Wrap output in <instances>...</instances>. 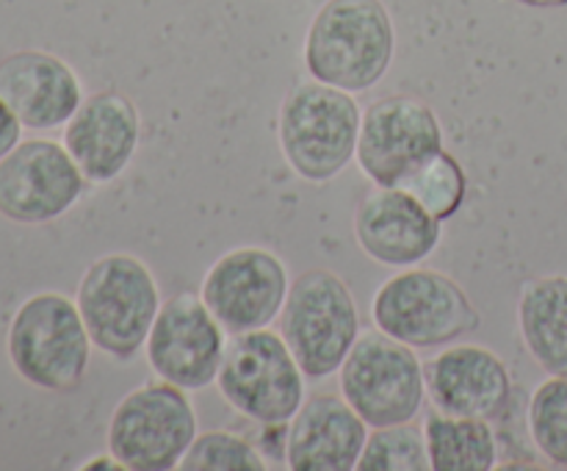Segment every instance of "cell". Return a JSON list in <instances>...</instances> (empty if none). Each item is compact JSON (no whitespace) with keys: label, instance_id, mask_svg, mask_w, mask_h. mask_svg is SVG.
Instances as JSON below:
<instances>
[{"label":"cell","instance_id":"obj_1","mask_svg":"<svg viewBox=\"0 0 567 471\" xmlns=\"http://www.w3.org/2000/svg\"><path fill=\"white\" fill-rule=\"evenodd\" d=\"M396 28L382 0H327L305 33V70L343 92H369L391 70Z\"/></svg>","mask_w":567,"mask_h":471},{"label":"cell","instance_id":"obj_2","mask_svg":"<svg viewBox=\"0 0 567 471\" xmlns=\"http://www.w3.org/2000/svg\"><path fill=\"white\" fill-rule=\"evenodd\" d=\"M92 349L81 308L61 291H39L22 299L6 330L11 369L39 391H75L86 380Z\"/></svg>","mask_w":567,"mask_h":471},{"label":"cell","instance_id":"obj_3","mask_svg":"<svg viewBox=\"0 0 567 471\" xmlns=\"http://www.w3.org/2000/svg\"><path fill=\"white\" fill-rule=\"evenodd\" d=\"M75 303L94 349L114 360H133L147 344L164 297L142 258L109 253L83 272Z\"/></svg>","mask_w":567,"mask_h":471},{"label":"cell","instance_id":"obj_4","mask_svg":"<svg viewBox=\"0 0 567 471\" xmlns=\"http://www.w3.org/2000/svg\"><path fill=\"white\" fill-rule=\"evenodd\" d=\"M360 111L352 92L305 81L282 98L277 142L293 175L308 183H330L358 153Z\"/></svg>","mask_w":567,"mask_h":471},{"label":"cell","instance_id":"obj_5","mask_svg":"<svg viewBox=\"0 0 567 471\" xmlns=\"http://www.w3.org/2000/svg\"><path fill=\"white\" fill-rule=\"evenodd\" d=\"M377 330L410 347H446L480 330L474 299L454 277L426 266H410L388 277L371 299Z\"/></svg>","mask_w":567,"mask_h":471},{"label":"cell","instance_id":"obj_6","mask_svg":"<svg viewBox=\"0 0 567 471\" xmlns=\"http://www.w3.org/2000/svg\"><path fill=\"white\" fill-rule=\"evenodd\" d=\"M280 336L308 380L338 375L360 338V310L352 288L330 269H308L288 288Z\"/></svg>","mask_w":567,"mask_h":471},{"label":"cell","instance_id":"obj_7","mask_svg":"<svg viewBox=\"0 0 567 471\" xmlns=\"http://www.w3.org/2000/svg\"><path fill=\"white\" fill-rule=\"evenodd\" d=\"M216 386L236 413L260 427L288 424L308 399V375L271 327L230 336Z\"/></svg>","mask_w":567,"mask_h":471},{"label":"cell","instance_id":"obj_8","mask_svg":"<svg viewBox=\"0 0 567 471\" xmlns=\"http://www.w3.org/2000/svg\"><path fill=\"white\" fill-rule=\"evenodd\" d=\"M197 438V413L188 391L150 380L120 399L109 419V454L131 471L181 469Z\"/></svg>","mask_w":567,"mask_h":471},{"label":"cell","instance_id":"obj_9","mask_svg":"<svg viewBox=\"0 0 567 471\" xmlns=\"http://www.w3.org/2000/svg\"><path fill=\"white\" fill-rule=\"evenodd\" d=\"M341 397L374 430L413 421L426 399L424 360L415 347L382 330L360 332L338 369Z\"/></svg>","mask_w":567,"mask_h":471},{"label":"cell","instance_id":"obj_10","mask_svg":"<svg viewBox=\"0 0 567 471\" xmlns=\"http://www.w3.org/2000/svg\"><path fill=\"white\" fill-rule=\"evenodd\" d=\"M443 144V125L430 103L413 94H385L363 111L354 161L374 186H402Z\"/></svg>","mask_w":567,"mask_h":471},{"label":"cell","instance_id":"obj_11","mask_svg":"<svg viewBox=\"0 0 567 471\" xmlns=\"http://www.w3.org/2000/svg\"><path fill=\"white\" fill-rule=\"evenodd\" d=\"M227 341L230 332L210 314L205 299L181 291L161 305L144 355L155 377L186 391H203L219 377Z\"/></svg>","mask_w":567,"mask_h":471},{"label":"cell","instance_id":"obj_12","mask_svg":"<svg viewBox=\"0 0 567 471\" xmlns=\"http://www.w3.org/2000/svg\"><path fill=\"white\" fill-rule=\"evenodd\" d=\"M86 183L64 142L22 139L0 161V216L14 225H48L81 203Z\"/></svg>","mask_w":567,"mask_h":471},{"label":"cell","instance_id":"obj_13","mask_svg":"<svg viewBox=\"0 0 567 471\" xmlns=\"http://www.w3.org/2000/svg\"><path fill=\"white\" fill-rule=\"evenodd\" d=\"M291 277L277 253L266 247H236L205 272L199 297L230 336L260 330L280 319Z\"/></svg>","mask_w":567,"mask_h":471},{"label":"cell","instance_id":"obj_14","mask_svg":"<svg viewBox=\"0 0 567 471\" xmlns=\"http://www.w3.org/2000/svg\"><path fill=\"white\" fill-rule=\"evenodd\" d=\"M64 147L89 183L105 186L133 164L142 142V116L136 103L116 89L83 98L64 125Z\"/></svg>","mask_w":567,"mask_h":471},{"label":"cell","instance_id":"obj_15","mask_svg":"<svg viewBox=\"0 0 567 471\" xmlns=\"http://www.w3.org/2000/svg\"><path fill=\"white\" fill-rule=\"evenodd\" d=\"M426 399L449 416L493 421L513 399V375L493 349L482 344H446L424 360Z\"/></svg>","mask_w":567,"mask_h":471},{"label":"cell","instance_id":"obj_16","mask_svg":"<svg viewBox=\"0 0 567 471\" xmlns=\"http://www.w3.org/2000/svg\"><path fill=\"white\" fill-rule=\"evenodd\" d=\"M441 225L402 186H374L354 211L358 247L391 269L424 264L441 244Z\"/></svg>","mask_w":567,"mask_h":471},{"label":"cell","instance_id":"obj_17","mask_svg":"<svg viewBox=\"0 0 567 471\" xmlns=\"http://www.w3.org/2000/svg\"><path fill=\"white\" fill-rule=\"evenodd\" d=\"M0 98L28 131H55L72 120L86 94L61 55L28 48L0 59Z\"/></svg>","mask_w":567,"mask_h":471},{"label":"cell","instance_id":"obj_18","mask_svg":"<svg viewBox=\"0 0 567 471\" xmlns=\"http://www.w3.org/2000/svg\"><path fill=\"white\" fill-rule=\"evenodd\" d=\"M371 427L341 393H313L288 421L286 463L293 471H352Z\"/></svg>","mask_w":567,"mask_h":471},{"label":"cell","instance_id":"obj_19","mask_svg":"<svg viewBox=\"0 0 567 471\" xmlns=\"http://www.w3.org/2000/svg\"><path fill=\"white\" fill-rule=\"evenodd\" d=\"M518 330L548 377H567V275H543L520 288Z\"/></svg>","mask_w":567,"mask_h":471},{"label":"cell","instance_id":"obj_20","mask_svg":"<svg viewBox=\"0 0 567 471\" xmlns=\"http://www.w3.org/2000/svg\"><path fill=\"white\" fill-rule=\"evenodd\" d=\"M421 430L432 471H493L498 465V441L491 421L432 410Z\"/></svg>","mask_w":567,"mask_h":471},{"label":"cell","instance_id":"obj_21","mask_svg":"<svg viewBox=\"0 0 567 471\" xmlns=\"http://www.w3.org/2000/svg\"><path fill=\"white\" fill-rule=\"evenodd\" d=\"M402 188L413 194L437 222H446L463 208L468 197V175L457 155L443 147L432 158H426L413 175L404 177Z\"/></svg>","mask_w":567,"mask_h":471},{"label":"cell","instance_id":"obj_22","mask_svg":"<svg viewBox=\"0 0 567 471\" xmlns=\"http://www.w3.org/2000/svg\"><path fill=\"white\" fill-rule=\"evenodd\" d=\"M526 427L540 458L567 469V377H548L532 391Z\"/></svg>","mask_w":567,"mask_h":471},{"label":"cell","instance_id":"obj_23","mask_svg":"<svg viewBox=\"0 0 567 471\" xmlns=\"http://www.w3.org/2000/svg\"><path fill=\"white\" fill-rule=\"evenodd\" d=\"M430 452H426L424 430L413 421L391 427H374L365 438L363 454L358 460V471H426Z\"/></svg>","mask_w":567,"mask_h":471},{"label":"cell","instance_id":"obj_24","mask_svg":"<svg viewBox=\"0 0 567 471\" xmlns=\"http://www.w3.org/2000/svg\"><path fill=\"white\" fill-rule=\"evenodd\" d=\"M266 460L260 449H255L247 438L227 430L197 432L181 460L183 471H264Z\"/></svg>","mask_w":567,"mask_h":471},{"label":"cell","instance_id":"obj_25","mask_svg":"<svg viewBox=\"0 0 567 471\" xmlns=\"http://www.w3.org/2000/svg\"><path fill=\"white\" fill-rule=\"evenodd\" d=\"M22 131H25V125L20 122V116L0 98V161L22 142Z\"/></svg>","mask_w":567,"mask_h":471},{"label":"cell","instance_id":"obj_26","mask_svg":"<svg viewBox=\"0 0 567 471\" xmlns=\"http://www.w3.org/2000/svg\"><path fill=\"white\" fill-rule=\"evenodd\" d=\"M520 6H529V9H563L567 0H515Z\"/></svg>","mask_w":567,"mask_h":471}]
</instances>
